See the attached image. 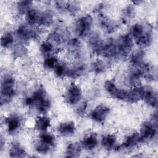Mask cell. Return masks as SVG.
I'll return each mask as SVG.
<instances>
[{"label": "cell", "mask_w": 158, "mask_h": 158, "mask_svg": "<svg viewBox=\"0 0 158 158\" xmlns=\"http://www.w3.org/2000/svg\"><path fill=\"white\" fill-rule=\"evenodd\" d=\"M157 123L151 121L144 122L140 128L139 141L141 143L151 140L157 134Z\"/></svg>", "instance_id": "obj_8"}, {"label": "cell", "mask_w": 158, "mask_h": 158, "mask_svg": "<svg viewBox=\"0 0 158 158\" xmlns=\"http://www.w3.org/2000/svg\"><path fill=\"white\" fill-rule=\"evenodd\" d=\"M144 94V86L134 87L131 91H128L126 101L130 103H135L143 99Z\"/></svg>", "instance_id": "obj_14"}, {"label": "cell", "mask_w": 158, "mask_h": 158, "mask_svg": "<svg viewBox=\"0 0 158 158\" xmlns=\"http://www.w3.org/2000/svg\"><path fill=\"white\" fill-rule=\"evenodd\" d=\"M93 22V18L89 14L85 15L78 19L75 24V31L76 34L81 38L87 36L91 30Z\"/></svg>", "instance_id": "obj_7"}, {"label": "cell", "mask_w": 158, "mask_h": 158, "mask_svg": "<svg viewBox=\"0 0 158 158\" xmlns=\"http://www.w3.org/2000/svg\"><path fill=\"white\" fill-rule=\"evenodd\" d=\"M68 46L69 50L73 55L80 54L81 48V43L78 39L75 38L69 40L68 43Z\"/></svg>", "instance_id": "obj_32"}, {"label": "cell", "mask_w": 158, "mask_h": 158, "mask_svg": "<svg viewBox=\"0 0 158 158\" xmlns=\"http://www.w3.org/2000/svg\"><path fill=\"white\" fill-rule=\"evenodd\" d=\"M81 97L82 91L81 88L74 83L70 85L64 94L65 102L70 105L76 104L79 102Z\"/></svg>", "instance_id": "obj_9"}, {"label": "cell", "mask_w": 158, "mask_h": 158, "mask_svg": "<svg viewBox=\"0 0 158 158\" xmlns=\"http://www.w3.org/2000/svg\"><path fill=\"white\" fill-rule=\"evenodd\" d=\"M117 57H127L131 52L133 43L131 37L128 34L122 35L115 41Z\"/></svg>", "instance_id": "obj_5"}, {"label": "cell", "mask_w": 158, "mask_h": 158, "mask_svg": "<svg viewBox=\"0 0 158 158\" xmlns=\"http://www.w3.org/2000/svg\"><path fill=\"white\" fill-rule=\"evenodd\" d=\"M142 77L140 69L139 67H136L128 75V83L133 87L139 86L141 85Z\"/></svg>", "instance_id": "obj_23"}, {"label": "cell", "mask_w": 158, "mask_h": 158, "mask_svg": "<svg viewBox=\"0 0 158 158\" xmlns=\"http://www.w3.org/2000/svg\"><path fill=\"white\" fill-rule=\"evenodd\" d=\"M33 2L31 1H21L17 2V10L19 14L23 15L27 14V13L31 9Z\"/></svg>", "instance_id": "obj_31"}, {"label": "cell", "mask_w": 158, "mask_h": 158, "mask_svg": "<svg viewBox=\"0 0 158 158\" xmlns=\"http://www.w3.org/2000/svg\"><path fill=\"white\" fill-rule=\"evenodd\" d=\"M81 152V146L77 143H73L69 144L65 150L67 157H78Z\"/></svg>", "instance_id": "obj_28"}, {"label": "cell", "mask_w": 158, "mask_h": 158, "mask_svg": "<svg viewBox=\"0 0 158 158\" xmlns=\"http://www.w3.org/2000/svg\"><path fill=\"white\" fill-rule=\"evenodd\" d=\"M0 143H1V151H2V149H3V145H4V141H3V138L1 137V141H0Z\"/></svg>", "instance_id": "obj_42"}, {"label": "cell", "mask_w": 158, "mask_h": 158, "mask_svg": "<svg viewBox=\"0 0 158 158\" xmlns=\"http://www.w3.org/2000/svg\"><path fill=\"white\" fill-rule=\"evenodd\" d=\"M144 56L145 52L143 49L135 51L130 56V62L134 67H139L144 63L143 59Z\"/></svg>", "instance_id": "obj_25"}, {"label": "cell", "mask_w": 158, "mask_h": 158, "mask_svg": "<svg viewBox=\"0 0 158 158\" xmlns=\"http://www.w3.org/2000/svg\"><path fill=\"white\" fill-rule=\"evenodd\" d=\"M152 28L148 23H136L130 30V36L141 48L149 46L152 41Z\"/></svg>", "instance_id": "obj_1"}, {"label": "cell", "mask_w": 158, "mask_h": 158, "mask_svg": "<svg viewBox=\"0 0 158 158\" xmlns=\"http://www.w3.org/2000/svg\"><path fill=\"white\" fill-rule=\"evenodd\" d=\"M104 88L112 98L126 101L128 91L117 88L114 81L111 80L106 81L104 83Z\"/></svg>", "instance_id": "obj_11"}, {"label": "cell", "mask_w": 158, "mask_h": 158, "mask_svg": "<svg viewBox=\"0 0 158 158\" xmlns=\"http://www.w3.org/2000/svg\"><path fill=\"white\" fill-rule=\"evenodd\" d=\"M57 132L62 136L69 137L72 136L75 131V125L72 121H67L60 123L57 128Z\"/></svg>", "instance_id": "obj_15"}, {"label": "cell", "mask_w": 158, "mask_h": 158, "mask_svg": "<svg viewBox=\"0 0 158 158\" xmlns=\"http://www.w3.org/2000/svg\"><path fill=\"white\" fill-rule=\"evenodd\" d=\"M85 71V66L83 64H78L69 68L67 76L72 78H77L81 76Z\"/></svg>", "instance_id": "obj_27"}, {"label": "cell", "mask_w": 158, "mask_h": 158, "mask_svg": "<svg viewBox=\"0 0 158 158\" xmlns=\"http://www.w3.org/2000/svg\"><path fill=\"white\" fill-rule=\"evenodd\" d=\"M41 14V12L36 9H30L26 14V19L28 24L30 25H34L35 24L39 25Z\"/></svg>", "instance_id": "obj_26"}, {"label": "cell", "mask_w": 158, "mask_h": 158, "mask_svg": "<svg viewBox=\"0 0 158 158\" xmlns=\"http://www.w3.org/2000/svg\"><path fill=\"white\" fill-rule=\"evenodd\" d=\"M58 64L59 62L57 58L52 56L47 57L43 62V66L44 69L48 70L54 69Z\"/></svg>", "instance_id": "obj_34"}, {"label": "cell", "mask_w": 158, "mask_h": 158, "mask_svg": "<svg viewBox=\"0 0 158 158\" xmlns=\"http://www.w3.org/2000/svg\"><path fill=\"white\" fill-rule=\"evenodd\" d=\"M66 10H67L72 15L76 14L79 10L78 4L74 1L67 2L66 5Z\"/></svg>", "instance_id": "obj_39"}, {"label": "cell", "mask_w": 158, "mask_h": 158, "mask_svg": "<svg viewBox=\"0 0 158 158\" xmlns=\"http://www.w3.org/2000/svg\"><path fill=\"white\" fill-rule=\"evenodd\" d=\"M30 26L28 24H22L18 27L16 34L18 38L22 42L25 43L31 39H35L38 36V31Z\"/></svg>", "instance_id": "obj_10"}, {"label": "cell", "mask_w": 158, "mask_h": 158, "mask_svg": "<svg viewBox=\"0 0 158 158\" xmlns=\"http://www.w3.org/2000/svg\"><path fill=\"white\" fill-rule=\"evenodd\" d=\"M40 49L41 53L46 57L51 56L52 54L54 52V50H56L54 48V44L48 40L41 43Z\"/></svg>", "instance_id": "obj_29"}, {"label": "cell", "mask_w": 158, "mask_h": 158, "mask_svg": "<svg viewBox=\"0 0 158 158\" xmlns=\"http://www.w3.org/2000/svg\"><path fill=\"white\" fill-rule=\"evenodd\" d=\"M102 40L98 33H93L90 35L88 39V43L91 46L94 51L98 48Z\"/></svg>", "instance_id": "obj_33"}, {"label": "cell", "mask_w": 158, "mask_h": 158, "mask_svg": "<svg viewBox=\"0 0 158 158\" xmlns=\"http://www.w3.org/2000/svg\"><path fill=\"white\" fill-rule=\"evenodd\" d=\"M4 123L7 127V132L9 134H13L20 128L22 118L19 115L12 114L4 119Z\"/></svg>", "instance_id": "obj_13"}, {"label": "cell", "mask_w": 158, "mask_h": 158, "mask_svg": "<svg viewBox=\"0 0 158 158\" xmlns=\"http://www.w3.org/2000/svg\"><path fill=\"white\" fill-rule=\"evenodd\" d=\"M91 70L93 72L97 74L102 73L106 70V65L105 63L101 60H97L92 63Z\"/></svg>", "instance_id": "obj_35"}, {"label": "cell", "mask_w": 158, "mask_h": 158, "mask_svg": "<svg viewBox=\"0 0 158 158\" xmlns=\"http://www.w3.org/2000/svg\"><path fill=\"white\" fill-rule=\"evenodd\" d=\"M56 139L51 133H42L35 145L36 151L40 154H46L49 152L55 146Z\"/></svg>", "instance_id": "obj_4"}, {"label": "cell", "mask_w": 158, "mask_h": 158, "mask_svg": "<svg viewBox=\"0 0 158 158\" xmlns=\"http://www.w3.org/2000/svg\"><path fill=\"white\" fill-rule=\"evenodd\" d=\"M94 52L98 55L107 58L117 57L115 41L112 38H109L104 41H102L98 48Z\"/></svg>", "instance_id": "obj_6"}, {"label": "cell", "mask_w": 158, "mask_h": 158, "mask_svg": "<svg viewBox=\"0 0 158 158\" xmlns=\"http://www.w3.org/2000/svg\"><path fill=\"white\" fill-rule=\"evenodd\" d=\"M110 112V108L105 104H101L97 106L90 113V117L98 123L104 122Z\"/></svg>", "instance_id": "obj_12"}, {"label": "cell", "mask_w": 158, "mask_h": 158, "mask_svg": "<svg viewBox=\"0 0 158 158\" xmlns=\"http://www.w3.org/2000/svg\"><path fill=\"white\" fill-rule=\"evenodd\" d=\"M139 142V134L138 132H135L128 136L124 142L115 148L117 150L130 149L134 148Z\"/></svg>", "instance_id": "obj_16"}, {"label": "cell", "mask_w": 158, "mask_h": 158, "mask_svg": "<svg viewBox=\"0 0 158 158\" xmlns=\"http://www.w3.org/2000/svg\"><path fill=\"white\" fill-rule=\"evenodd\" d=\"M139 67L142 74V77L147 80H154L157 77L156 69L151 64L143 63Z\"/></svg>", "instance_id": "obj_17"}, {"label": "cell", "mask_w": 158, "mask_h": 158, "mask_svg": "<svg viewBox=\"0 0 158 158\" xmlns=\"http://www.w3.org/2000/svg\"><path fill=\"white\" fill-rule=\"evenodd\" d=\"M14 43V36L10 32L4 33L1 38V46L4 48H8Z\"/></svg>", "instance_id": "obj_36"}, {"label": "cell", "mask_w": 158, "mask_h": 158, "mask_svg": "<svg viewBox=\"0 0 158 158\" xmlns=\"http://www.w3.org/2000/svg\"><path fill=\"white\" fill-rule=\"evenodd\" d=\"M116 143L117 137L114 134H107L101 139V145L107 151H111L115 148Z\"/></svg>", "instance_id": "obj_22"}, {"label": "cell", "mask_w": 158, "mask_h": 158, "mask_svg": "<svg viewBox=\"0 0 158 158\" xmlns=\"http://www.w3.org/2000/svg\"><path fill=\"white\" fill-rule=\"evenodd\" d=\"M50 126L51 120L49 117L46 116H40L35 120L34 128L38 131L44 133L46 132Z\"/></svg>", "instance_id": "obj_20"}, {"label": "cell", "mask_w": 158, "mask_h": 158, "mask_svg": "<svg viewBox=\"0 0 158 158\" xmlns=\"http://www.w3.org/2000/svg\"><path fill=\"white\" fill-rule=\"evenodd\" d=\"M54 22V17L51 11L46 10L41 12L39 25L44 27H49Z\"/></svg>", "instance_id": "obj_30"}, {"label": "cell", "mask_w": 158, "mask_h": 158, "mask_svg": "<svg viewBox=\"0 0 158 158\" xmlns=\"http://www.w3.org/2000/svg\"><path fill=\"white\" fill-rule=\"evenodd\" d=\"M15 94V79L9 75L4 76L1 85V104L9 103Z\"/></svg>", "instance_id": "obj_3"}, {"label": "cell", "mask_w": 158, "mask_h": 158, "mask_svg": "<svg viewBox=\"0 0 158 158\" xmlns=\"http://www.w3.org/2000/svg\"><path fill=\"white\" fill-rule=\"evenodd\" d=\"M88 106V104L87 102L86 101H83L77 107V114L79 115V116H82L85 114L86 108Z\"/></svg>", "instance_id": "obj_40"}, {"label": "cell", "mask_w": 158, "mask_h": 158, "mask_svg": "<svg viewBox=\"0 0 158 158\" xmlns=\"http://www.w3.org/2000/svg\"><path fill=\"white\" fill-rule=\"evenodd\" d=\"M122 14L124 19L128 20V19L133 18L135 15V11L134 7L131 6H128L126 7L125 9H123Z\"/></svg>", "instance_id": "obj_38"}, {"label": "cell", "mask_w": 158, "mask_h": 158, "mask_svg": "<svg viewBox=\"0 0 158 158\" xmlns=\"http://www.w3.org/2000/svg\"><path fill=\"white\" fill-rule=\"evenodd\" d=\"M98 144L97 135L94 133H90L86 136L81 142L82 146L86 150L91 151L96 148Z\"/></svg>", "instance_id": "obj_21"}, {"label": "cell", "mask_w": 158, "mask_h": 158, "mask_svg": "<svg viewBox=\"0 0 158 158\" xmlns=\"http://www.w3.org/2000/svg\"><path fill=\"white\" fill-rule=\"evenodd\" d=\"M100 25L103 30L109 33L115 31L118 27L117 22L104 15L100 17Z\"/></svg>", "instance_id": "obj_19"}, {"label": "cell", "mask_w": 158, "mask_h": 158, "mask_svg": "<svg viewBox=\"0 0 158 158\" xmlns=\"http://www.w3.org/2000/svg\"><path fill=\"white\" fill-rule=\"evenodd\" d=\"M25 102L29 107H35L36 110L41 114L48 113L51 106V102L48 96L46 91L41 86L36 89L32 96L27 98Z\"/></svg>", "instance_id": "obj_2"}, {"label": "cell", "mask_w": 158, "mask_h": 158, "mask_svg": "<svg viewBox=\"0 0 158 158\" xmlns=\"http://www.w3.org/2000/svg\"><path fill=\"white\" fill-rule=\"evenodd\" d=\"M9 156L11 157H24L26 156V152L20 143L14 142L10 146Z\"/></svg>", "instance_id": "obj_24"}, {"label": "cell", "mask_w": 158, "mask_h": 158, "mask_svg": "<svg viewBox=\"0 0 158 158\" xmlns=\"http://www.w3.org/2000/svg\"><path fill=\"white\" fill-rule=\"evenodd\" d=\"M55 74L59 77H63L67 76L69 67H68L65 64H58L56 68L54 69Z\"/></svg>", "instance_id": "obj_37"}, {"label": "cell", "mask_w": 158, "mask_h": 158, "mask_svg": "<svg viewBox=\"0 0 158 158\" xmlns=\"http://www.w3.org/2000/svg\"><path fill=\"white\" fill-rule=\"evenodd\" d=\"M26 54V49L25 47L22 46H19L14 49V55L20 57Z\"/></svg>", "instance_id": "obj_41"}, {"label": "cell", "mask_w": 158, "mask_h": 158, "mask_svg": "<svg viewBox=\"0 0 158 158\" xmlns=\"http://www.w3.org/2000/svg\"><path fill=\"white\" fill-rule=\"evenodd\" d=\"M143 99L149 106L156 107L157 105V94L149 86H144V94Z\"/></svg>", "instance_id": "obj_18"}]
</instances>
